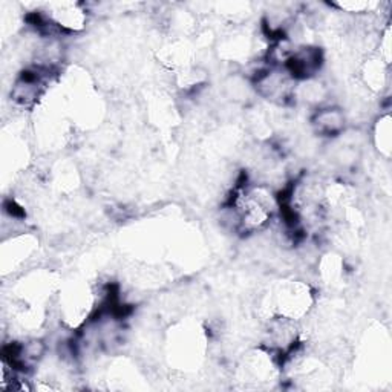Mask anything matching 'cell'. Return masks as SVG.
Masks as SVG:
<instances>
[{"mask_svg": "<svg viewBox=\"0 0 392 392\" xmlns=\"http://www.w3.org/2000/svg\"><path fill=\"white\" fill-rule=\"evenodd\" d=\"M313 128L322 137H337L345 129V115L337 108L317 109L313 117Z\"/></svg>", "mask_w": 392, "mask_h": 392, "instance_id": "obj_1", "label": "cell"}, {"mask_svg": "<svg viewBox=\"0 0 392 392\" xmlns=\"http://www.w3.org/2000/svg\"><path fill=\"white\" fill-rule=\"evenodd\" d=\"M380 124L377 126V129L380 132H377V139H379V149L382 150V153L389 157V150H391V129H389V117H383L382 120L379 121Z\"/></svg>", "mask_w": 392, "mask_h": 392, "instance_id": "obj_2", "label": "cell"}]
</instances>
